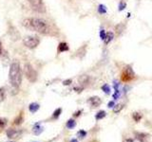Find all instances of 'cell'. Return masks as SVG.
I'll return each instance as SVG.
<instances>
[{
	"instance_id": "obj_1",
	"label": "cell",
	"mask_w": 152,
	"mask_h": 142,
	"mask_svg": "<svg viewBox=\"0 0 152 142\" xmlns=\"http://www.w3.org/2000/svg\"><path fill=\"white\" fill-rule=\"evenodd\" d=\"M23 27H25L28 30L31 31L39 32L42 34H47L49 33V26L47 25V23L42 20V19L38 18H26L22 21Z\"/></svg>"
},
{
	"instance_id": "obj_2",
	"label": "cell",
	"mask_w": 152,
	"mask_h": 142,
	"mask_svg": "<svg viewBox=\"0 0 152 142\" xmlns=\"http://www.w3.org/2000/svg\"><path fill=\"white\" fill-rule=\"evenodd\" d=\"M10 83L13 87H19L22 83V71L18 62H12L9 70Z\"/></svg>"
},
{
	"instance_id": "obj_3",
	"label": "cell",
	"mask_w": 152,
	"mask_h": 142,
	"mask_svg": "<svg viewBox=\"0 0 152 142\" xmlns=\"http://www.w3.org/2000/svg\"><path fill=\"white\" fill-rule=\"evenodd\" d=\"M24 74H25L26 78L30 80L31 83H35L37 80V72L35 69L32 67L31 64H24Z\"/></svg>"
},
{
	"instance_id": "obj_4",
	"label": "cell",
	"mask_w": 152,
	"mask_h": 142,
	"mask_svg": "<svg viewBox=\"0 0 152 142\" xmlns=\"http://www.w3.org/2000/svg\"><path fill=\"white\" fill-rule=\"evenodd\" d=\"M40 39L37 36H27L24 38L23 40V44L28 49H35V47L39 45Z\"/></svg>"
},
{
	"instance_id": "obj_5",
	"label": "cell",
	"mask_w": 152,
	"mask_h": 142,
	"mask_svg": "<svg viewBox=\"0 0 152 142\" xmlns=\"http://www.w3.org/2000/svg\"><path fill=\"white\" fill-rule=\"evenodd\" d=\"M28 1L31 8L36 12L44 13L46 12V7H45L44 2H43V0H28Z\"/></svg>"
},
{
	"instance_id": "obj_6",
	"label": "cell",
	"mask_w": 152,
	"mask_h": 142,
	"mask_svg": "<svg viewBox=\"0 0 152 142\" xmlns=\"http://www.w3.org/2000/svg\"><path fill=\"white\" fill-rule=\"evenodd\" d=\"M134 78H135L134 71L132 70V68L130 67V66H128V65L126 66V67L123 69L122 74H121L122 80L125 83H128V82H130V80H132Z\"/></svg>"
},
{
	"instance_id": "obj_7",
	"label": "cell",
	"mask_w": 152,
	"mask_h": 142,
	"mask_svg": "<svg viewBox=\"0 0 152 142\" xmlns=\"http://www.w3.org/2000/svg\"><path fill=\"white\" fill-rule=\"evenodd\" d=\"M22 135V131L20 130H16V129H10L7 131V136L9 138H12V139H14V138H18V137H20Z\"/></svg>"
},
{
	"instance_id": "obj_8",
	"label": "cell",
	"mask_w": 152,
	"mask_h": 142,
	"mask_svg": "<svg viewBox=\"0 0 152 142\" xmlns=\"http://www.w3.org/2000/svg\"><path fill=\"white\" fill-rule=\"evenodd\" d=\"M88 102L90 103V105L93 107H98L101 105L102 101L99 97H91L88 99Z\"/></svg>"
},
{
	"instance_id": "obj_9",
	"label": "cell",
	"mask_w": 152,
	"mask_h": 142,
	"mask_svg": "<svg viewBox=\"0 0 152 142\" xmlns=\"http://www.w3.org/2000/svg\"><path fill=\"white\" fill-rule=\"evenodd\" d=\"M43 131H44V128L40 125V123H35L32 127V133L35 135H39Z\"/></svg>"
},
{
	"instance_id": "obj_10",
	"label": "cell",
	"mask_w": 152,
	"mask_h": 142,
	"mask_svg": "<svg viewBox=\"0 0 152 142\" xmlns=\"http://www.w3.org/2000/svg\"><path fill=\"white\" fill-rule=\"evenodd\" d=\"M69 49V45L66 44V43L65 42H62L59 44L58 46V52H65V51H68Z\"/></svg>"
},
{
	"instance_id": "obj_11",
	"label": "cell",
	"mask_w": 152,
	"mask_h": 142,
	"mask_svg": "<svg viewBox=\"0 0 152 142\" xmlns=\"http://www.w3.org/2000/svg\"><path fill=\"white\" fill-rule=\"evenodd\" d=\"M40 108V105L36 102H32L30 104V106H28V110L31 113H36L38 111V109Z\"/></svg>"
},
{
	"instance_id": "obj_12",
	"label": "cell",
	"mask_w": 152,
	"mask_h": 142,
	"mask_svg": "<svg viewBox=\"0 0 152 142\" xmlns=\"http://www.w3.org/2000/svg\"><path fill=\"white\" fill-rule=\"evenodd\" d=\"M5 99H6V90L4 87H1L0 88V102L4 101Z\"/></svg>"
},
{
	"instance_id": "obj_13",
	"label": "cell",
	"mask_w": 152,
	"mask_h": 142,
	"mask_svg": "<svg viewBox=\"0 0 152 142\" xmlns=\"http://www.w3.org/2000/svg\"><path fill=\"white\" fill-rule=\"evenodd\" d=\"M112 39H113V33L112 32H107V35H106V38H104V41L106 44H108L109 42L112 41Z\"/></svg>"
},
{
	"instance_id": "obj_14",
	"label": "cell",
	"mask_w": 152,
	"mask_h": 142,
	"mask_svg": "<svg viewBox=\"0 0 152 142\" xmlns=\"http://www.w3.org/2000/svg\"><path fill=\"white\" fill-rule=\"evenodd\" d=\"M66 128H69V129H73V128L76 126V122L73 120H68V122H66Z\"/></svg>"
},
{
	"instance_id": "obj_15",
	"label": "cell",
	"mask_w": 152,
	"mask_h": 142,
	"mask_svg": "<svg viewBox=\"0 0 152 142\" xmlns=\"http://www.w3.org/2000/svg\"><path fill=\"white\" fill-rule=\"evenodd\" d=\"M124 30H125V26L123 25V24H119V25L116 26V32L118 35H120L121 33L124 31Z\"/></svg>"
},
{
	"instance_id": "obj_16",
	"label": "cell",
	"mask_w": 152,
	"mask_h": 142,
	"mask_svg": "<svg viewBox=\"0 0 152 142\" xmlns=\"http://www.w3.org/2000/svg\"><path fill=\"white\" fill-rule=\"evenodd\" d=\"M104 117H106V112L104 111H100L96 114V117H95V118H96L97 120H102V118H104Z\"/></svg>"
},
{
	"instance_id": "obj_17",
	"label": "cell",
	"mask_w": 152,
	"mask_h": 142,
	"mask_svg": "<svg viewBox=\"0 0 152 142\" xmlns=\"http://www.w3.org/2000/svg\"><path fill=\"white\" fill-rule=\"evenodd\" d=\"M98 12L100 14H104V13H106L107 12V8L104 5H99V7H98Z\"/></svg>"
},
{
	"instance_id": "obj_18",
	"label": "cell",
	"mask_w": 152,
	"mask_h": 142,
	"mask_svg": "<svg viewBox=\"0 0 152 142\" xmlns=\"http://www.w3.org/2000/svg\"><path fill=\"white\" fill-rule=\"evenodd\" d=\"M79 82H80V83H82V84H87L88 83V76L84 75L79 79Z\"/></svg>"
},
{
	"instance_id": "obj_19",
	"label": "cell",
	"mask_w": 152,
	"mask_h": 142,
	"mask_svg": "<svg viewBox=\"0 0 152 142\" xmlns=\"http://www.w3.org/2000/svg\"><path fill=\"white\" fill-rule=\"evenodd\" d=\"M142 114H140V113H133V118H134V120L136 121V122H139L140 120H141V118H142Z\"/></svg>"
},
{
	"instance_id": "obj_20",
	"label": "cell",
	"mask_w": 152,
	"mask_h": 142,
	"mask_svg": "<svg viewBox=\"0 0 152 142\" xmlns=\"http://www.w3.org/2000/svg\"><path fill=\"white\" fill-rule=\"evenodd\" d=\"M124 108V104H117L116 106H114L113 112L114 113H119L122 111V109Z\"/></svg>"
},
{
	"instance_id": "obj_21",
	"label": "cell",
	"mask_w": 152,
	"mask_h": 142,
	"mask_svg": "<svg viewBox=\"0 0 152 142\" xmlns=\"http://www.w3.org/2000/svg\"><path fill=\"white\" fill-rule=\"evenodd\" d=\"M61 112H62L61 108L56 109V110L54 111V113H53V116H52V117H53V118H58L59 116H60V114H61Z\"/></svg>"
},
{
	"instance_id": "obj_22",
	"label": "cell",
	"mask_w": 152,
	"mask_h": 142,
	"mask_svg": "<svg viewBox=\"0 0 152 142\" xmlns=\"http://www.w3.org/2000/svg\"><path fill=\"white\" fill-rule=\"evenodd\" d=\"M22 121H23V117H22V115H19V117H16L15 120H14V124H15V125H19V124H21Z\"/></svg>"
},
{
	"instance_id": "obj_23",
	"label": "cell",
	"mask_w": 152,
	"mask_h": 142,
	"mask_svg": "<svg viewBox=\"0 0 152 142\" xmlns=\"http://www.w3.org/2000/svg\"><path fill=\"white\" fill-rule=\"evenodd\" d=\"M102 90L106 94H109V92H110V88H109L108 84H104L102 86Z\"/></svg>"
},
{
	"instance_id": "obj_24",
	"label": "cell",
	"mask_w": 152,
	"mask_h": 142,
	"mask_svg": "<svg viewBox=\"0 0 152 142\" xmlns=\"http://www.w3.org/2000/svg\"><path fill=\"white\" fill-rule=\"evenodd\" d=\"M6 124H7L6 118H0V129H3V128L6 126Z\"/></svg>"
},
{
	"instance_id": "obj_25",
	"label": "cell",
	"mask_w": 152,
	"mask_h": 142,
	"mask_svg": "<svg viewBox=\"0 0 152 142\" xmlns=\"http://www.w3.org/2000/svg\"><path fill=\"white\" fill-rule=\"evenodd\" d=\"M126 7V4L125 2L121 1L120 3H119V11H123V9H125V8Z\"/></svg>"
},
{
	"instance_id": "obj_26",
	"label": "cell",
	"mask_w": 152,
	"mask_h": 142,
	"mask_svg": "<svg viewBox=\"0 0 152 142\" xmlns=\"http://www.w3.org/2000/svg\"><path fill=\"white\" fill-rule=\"evenodd\" d=\"M106 35H107V33L104 31V30H101V31H100V37H101V39L103 41L104 40V38H106Z\"/></svg>"
},
{
	"instance_id": "obj_27",
	"label": "cell",
	"mask_w": 152,
	"mask_h": 142,
	"mask_svg": "<svg viewBox=\"0 0 152 142\" xmlns=\"http://www.w3.org/2000/svg\"><path fill=\"white\" fill-rule=\"evenodd\" d=\"M78 135H80V137H84V136H86V135H87V133H86L85 131H83V130H81V131L78 132Z\"/></svg>"
},
{
	"instance_id": "obj_28",
	"label": "cell",
	"mask_w": 152,
	"mask_h": 142,
	"mask_svg": "<svg viewBox=\"0 0 152 142\" xmlns=\"http://www.w3.org/2000/svg\"><path fill=\"white\" fill-rule=\"evenodd\" d=\"M70 83H71V80L70 79L66 80H64V82H63V84H65V85H69Z\"/></svg>"
},
{
	"instance_id": "obj_29",
	"label": "cell",
	"mask_w": 152,
	"mask_h": 142,
	"mask_svg": "<svg viewBox=\"0 0 152 142\" xmlns=\"http://www.w3.org/2000/svg\"><path fill=\"white\" fill-rule=\"evenodd\" d=\"M113 105H114V102H113V101H110V102L108 103V107H109V108H111V107H114Z\"/></svg>"
},
{
	"instance_id": "obj_30",
	"label": "cell",
	"mask_w": 152,
	"mask_h": 142,
	"mask_svg": "<svg viewBox=\"0 0 152 142\" xmlns=\"http://www.w3.org/2000/svg\"><path fill=\"white\" fill-rule=\"evenodd\" d=\"M2 53V44H1V42H0V54Z\"/></svg>"
},
{
	"instance_id": "obj_31",
	"label": "cell",
	"mask_w": 152,
	"mask_h": 142,
	"mask_svg": "<svg viewBox=\"0 0 152 142\" xmlns=\"http://www.w3.org/2000/svg\"><path fill=\"white\" fill-rule=\"evenodd\" d=\"M80 113H81V111H79V112H77V113H75V115H74V116H75V117H78V116L80 115Z\"/></svg>"
},
{
	"instance_id": "obj_32",
	"label": "cell",
	"mask_w": 152,
	"mask_h": 142,
	"mask_svg": "<svg viewBox=\"0 0 152 142\" xmlns=\"http://www.w3.org/2000/svg\"><path fill=\"white\" fill-rule=\"evenodd\" d=\"M70 142H78V140L77 139H71Z\"/></svg>"
}]
</instances>
